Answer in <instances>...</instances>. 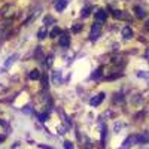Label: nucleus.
<instances>
[{"instance_id":"nucleus-8","label":"nucleus","mask_w":149,"mask_h":149,"mask_svg":"<svg viewBox=\"0 0 149 149\" xmlns=\"http://www.w3.org/2000/svg\"><path fill=\"white\" fill-rule=\"evenodd\" d=\"M134 12H136V17L137 18H145L146 17V10L140 6H134Z\"/></svg>"},{"instance_id":"nucleus-28","label":"nucleus","mask_w":149,"mask_h":149,"mask_svg":"<svg viewBox=\"0 0 149 149\" xmlns=\"http://www.w3.org/2000/svg\"><path fill=\"white\" fill-rule=\"evenodd\" d=\"M145 55H146V57H148V58H149V49H148V51H146V52H145Z\"/></svg>"},{"instance_id":"nucleus-18","label":"nucleus","mask_w":149,"mask_h":149,"mask_svg":"<svg viewBox=\"0 0 149 149\" xmlns=\"http://www.w3.org/2000/svg\"><path fill=\"white\" fill-rule=\"evenodd\" d=\"M72 30H73V33H79L82 30V24H74Z\"/></svg>"},{"instance_id":"nucleus-15","label":"nucleus","mask_w":149,"mask_h":149,"mask_svg":"<svg viewBox=\"0 0 149 149\" xmlns=\"http://www.w3.org/2000/svg\"><path fill=\"white\" fill-rule=\"evenodd\" d=\"M91 10H93L91 6H85V8L82 9V17H88V15L91 14Z\"/></svg>"},{"instance_id":"nucleus-17","label":"nucleus","mask_w":149,"mask_h":149,"mask_svg":"<svg viewBox=\"0 0 149 149\" xmlns=\"http://www.w3.org/2000/svg\"><path fill=\"white\" fill-rule=\"evenodd\" d=\"M52 81H54V84H57V82H60V81H61V72H55V73H54Z\"/></svg>"},{"instance_id":"nucleus-7","label":"nucleus","mask_w":149,"mask_h":149,"mask_svg":"<svg viewBox=\"0 0 149 149\" xmlns=\"http://www.w3.org/2000/svg\"><path fill=\"white\" fill-rule=\"evenodd\" d=\"M133 36H134V33H133V30L128 26L122 29V37H124V39H131Z\"/></svg>"},{"instance_id":"nucleus-19","label":"nucleus","mask_w":149,"mask_h":149,"mask_svg":"<svg viewBox=\"0 0 149 149\" xmlns=\"http://www.w3.org/2000/svg\"><path fill=\"white\" fill-rule=\"evenodd\" d=\"M43 22H45V26H51V24H54V19H52V17H46L43 19Z\"/></svg>"},{"instance_id":"nucleus-26","label":"nucleus","mask_w":149,"mask_h":149,"mask_svg":"<svg viewBox=\"0 0 149 149\" xmlns=\"http://www.w3.org/2000/svg\"><path fill=\"white\" fill-rule=\"evenodd\" d=\"M42 149H52V148H49V146H45V145H40Z\"/></svg>"},{"instance_id":"nucleus-5","label":"nucleus","mask_w":149,"mask_h":149,"mask_svg":"<svg viewBox=\"0 0 149 149\" xmlns=\"http://www.w3.org/2000/svg\"><path fill=\"white\" fill-rule=\"evenodd\" d=\"M106 18H107V12H106L104 9H100V10H97V12H95V19H97L98 22L106 21Z\"/></svg>"},{"instance_id":"nucleus-11","label":"nucleus","mask_w":149,"mask_h":149,"mask_svg":"<svg viewBox=\"0 0 149 149\" xmlns=\"http://www.w3.org/2000/svg\"><path fill=\"white\" fill-rule=\"evenodd\" d=\"M29 78L30 79H39L40 78V73H39V70H37V69H34V70H30V73H29Z\"/></svg>"},{"instance_id":"nucleus-4","label":"nucleus","mask_w":149,"mask_h":149,"mask_svg":"<svg viewBox=\"0 0 149 149\" xmlns=\"http://www.w3.org/2000/svg\"><path fill=\"white\" fill-rule=\"evenodd\" d=\"M67 3H69L67 0H57L55 5H54V6H55V10H57V12H63V10L67 8Z\"/></svg>"},{"instance_id":"nucleus-14","label":"nucleus","mask_w":149,"mask_h":149,"mask_svg":"<svg viewBox=\"0 0 149 149\" xmlns=\"http://www.w3.org/2000/svg\"><path fill=\"white\" fill-rule=\"evenodd\" d=\"M61 33H63V31H61L58 27H54V29H52V31L49 33V36H51V37H57V36H60Z\"/></svg>"},{"instance_id":"nucleus-1","label":"nucleus","mask_w":149,"mask_h":149,"mask_svg":"<svg viewBox=\"0 0 149 149\" xmlns=\"http://www.w3.org/2000/svg\"><path fill=\"white\" fill-rule=\"evenodd\" d=\"M100 33H102V24L100 22H94L93 24V27H91V33H90V39L93 42H95L98 37H100Z\"/></svg>"},{"instance_id":"nucleus-6","label":"nucleus","mask_w":149,"mask_h":149,"mask_svg":"<svg viewBox=\"0 0 149 149\" xmlns=\"http://www.w3.org/2000/svg\"><path fill=\"white\" fill-rule=\"evenodd\" d=\"M134 142H137V136H130V137L124 142V145H122V149H128Z\"/></svg>"},{"instance_id":"nucleus-16","label":"nucleus","mask_w":149,"mask_h":149,"mask_svg":"<svg viewBox=\"0 0 149 149\" xmlns=\"http://www.w3.org/2000/svg\"><path fill=\"white\" fill-rule=\"evenodd\" d=\"M15 58H17V55H15V54H14V55H10V57H9V58L6 60V63H5V67H9V66H10L12 63H14V60H15Z\"/></svg>"},{"instance_id":"nucleus-21","label":"nucleus","mask_w":149,"mask_h":149,"mask_svg":"<svg viewBox=\"0 0 149 149\" xmlns=\"http://www.w3.org/2000/svg\"><path fill=\"white\" fill-rule=\"evenodd\" d=\"M39 119H40L42 122L48 121V113H40V115H39Z\"/></svg>"},{"instance_id":"nucleus-10","label":"nucleus","mask_w":149,"mask_h":149,"mask_svg":"<svg viewBox=\"0 0 149 149\" xmlns=\"http://www.w3.org/2000/svg\"><path fill=\"white\" fill-rule=\"evenodd\" d=\"M149 142V134L148 133H143L140 136H137V143H146Z\"/></svg>"},{"instance_id":"nucleus-12","label":"nucleus","mask_w":149,"mask_h":149,"mask_svg":"<svg viewBox=\"0 0 149 149\" xmlns=\"http://www.w3.org/2000/svg\"><path fill=\"white\" fill-rule=\"evenodd\" d=\"M98 78H102V67H98V69L91 74V79H98Z\"/></svg>"},{"instance_id":"nucleus-20","label":"nucleus","mask_w":149,"mask_h":149,"mask_svg":"<svg viewBox=\"0 0 149 149\" xmlns=\"http://www.w3.org/2000/svg\"><path fill=\"white\" fill-rule=\"evenodd\" d=\"M137 76H139V78H146V79H149V73H146V72H139Z\"/></svg>"},{"instance_id":"nucleus-24","label":"nucleus","mask_w":149,"mask_h":149,"mask_svg":"<svg viewBox=\"0 0 149 149\" xmlns=\"http://www.w3.org/2000/svg\"><path fill=\"white\" fill-rule=\"evenodd\" d=\"M42 82H43V86H45V88H48V78H46V76L42 78Z\"/></svg>"},{"instance_id":"nucleus-22","label":"nucleus","mask_w":149,"mask_h":149,"mask_svg":"<svg viewBox=\"0 0 149 149\" xmlns=\"http://www.w3.org/2000/svg\"><path fill=\"white\" fill-rule=\"evenodd\" d=\"M64 149H73V143L72 142H64Z\"/></svg>"},{"instance_id":"nucleus-3","label":"nucleus","mask_w":149,"mask_h":149,"mask_svg":"<svg viewBox=\"0 0 149 149\" xmlns=\"http://www.w3.org/2000/svg\"><path fill=\"white\" fill-rule=\"evenodd\" d=\"M58 43H60V46H63V48H69V45H70V36L67 33H61Z\"/></svg>"},{"instance_id":"nucleus-2","label":"nucleus","mask_w":149,"mask_h":149,"mask_svg":"<svg viewBox=\"0 0 149 149\" xmlns=\"http://www.w3.org/2000/svg\"><path fill=\"white\" fill-rule=\"evenodd\" d=\"M104 97H106V94L104 93H100V94H97V95H94L91 100H90V104L93 106V107H97L98 104H100L103 100H104Z\"/></svg>"},{"instance_id":"nucleus-27","label":"nucleus","mask_w":149,"mask_h":149,"mask_svg":"<svg viewBox=\"0 0 149 149\" xmlns=\"http://www.w3.org/2000/svg\"><path fill=\"white\" fill-rule=\"evenodd\" d=\"M5 140V136H0V142H3Z\"/></svg>"},{"instance_id":"nucleus-13","label":"nucleus","mask_w":149,"mask_h":149,"mask_svg":"<svg viewBox=\"0 0 149 149\" xmlns=\"http://www.w3.org/2000/svg\"><path fill=\"white\" fill-rule=\"evenodd\" d=\"M112 15H113V18H116V19H122L124 18V14H122V10H113L112 12Z\"/></svg>"},{"instance_id":"nucleus-29","label":"nucleus","mask_w":149,"mask_h":149,"mask_svg":"<svg viewBox=\"0 0 149 149\" xmlns=\"http://www.w3.org/2000/svg\"><path fill=\"white\" fill-rule=\"evenodd\" d=\"M146 24H148V26H146V29H148V30H149V21H148V22H146Z\"/></svg>"},{"instance_id":"nucleus-9","label":"nucleus","mask_w":149,"mask_h":149,"mask_svg":"<svg viewBox=\"0 0 149 149\" xmlns=\"http://www.w3.org/2000/svg\"><path fill=\"white\" fill-rule=\"evenodd\" d=\"M48 34H49V33H48V30H46L45 27H42L39 31H37V37H39V40H43Z\"/></svg>"},{"instance_id":"nucleus-23","label":"nucleus","mask_w":149,"mask_h":149,"mask_svg":"<svg viewBox=\"0 0 149 149\" xmlns=\"http://www.w3.org/2000/svg\"><path fill=\"white\" fill-rule=\"evenodd\" d=\"M106 140V127H103V130H102V142H104Z\"/></svg>"},{"instance_id":"nucleus-25","label":"nucleus","mask_w":149,"mask_h":149,"mask_svg":"<svg viewBox=\"0 0 149 149\" xmlns=\"http://www.w3.org/2000/svg\"><path fill=\"white\" fill-rule=\"evenodd\" d=\"M64 133H66V128L61 127V128H60V134H64Z\"/></svg>"}]
</instances>
